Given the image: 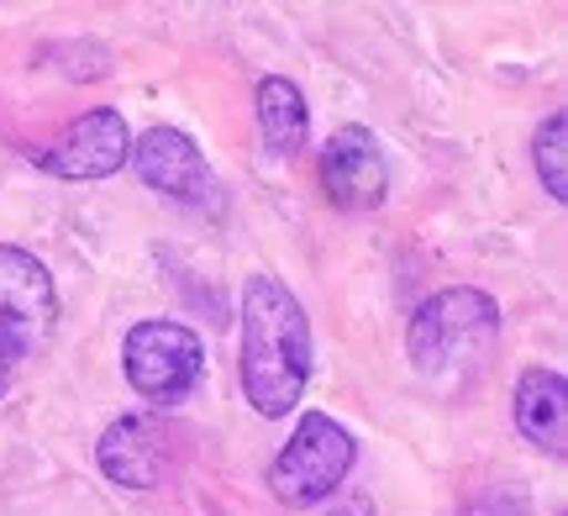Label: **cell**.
<instances>
[{
  "label": "cell",
  "instance_id": "1",
  "mask_svg": "<svg viewBox=\"0 0 568 516\" xmlns=\"http://www.w3.org/2000/svg\"><path fill=\"white\" fill-rule=\"evenodd\" d=\"M311 380L305 311L274 274H247L243 285V391L258 416H284Z\"/></svg>",
  "mask_w": 568,
  "mask_h": 516
},
{
  "label": "cell",
  "instance_id": "2",
  "mask_svg": "<svg viewBox=\"0 0 568 516\" xmlns=\"http://www.w3.org/2000/svg\"><path fill=\"white\" fill-rule=\"evenodd\" d=\"M495 337H500V306L489 301L485 290L453 285L416 306L406 343H410V364L432 385H468L474 374L485 370Z\"/></svg>",
  "mask_w": 568,
  "mask_h": 516
},
{
  "label": "cell",
  "instance_id": "3",
  "mask_svg": "<svg viewBox=\"0 0 568 516\" xmlns=\"http://www.w3.org/2000/svg\"><path fill=\"white\" fill-rule=\"evenodd\" d=\"M353 469V437L326 412H305L295 437L268 464V485L284 506H322Z\"/></svg>",
  "mask_w": 568,
  "mask_h": 516
},
{
  "label": "cell",
  "instance_id": "4",
  "mask_svg": "<svg viewBox=\"0 0 568 516\" xmlns=\"http://www.w3.org/2000/svg\"><path fill=\"white\" fill-rule=\"evenodd\" d=\"M122 364H126L132 391L163 412V406H180L184 395L201 385L205 348H201V337L190 327H180V322H138V327L126 332Z\"/></svg>",
  "mask_w": 568,
  "mask_h": 516
},
{
  "label": "cell",
  "instance_id": "5",
  "mask_svg": "<svg viewBox=\"0 0 568 516\" xmlns=\"http://www.w3.org/2000/svg\"><path fill=\"white\" fill-rule=\"evenodd\" d=\"M53 316H59V295L42 259L17 243H0V337L11 348H32L53 332Z\"/></svg>",
  "mask_w": 568,
  "mask_h": 516
},
{
  "label": "cell",
  "instance_id": "6",
  "mask_svg": "<svg viewBox=\"0 0 568 516\" xmlns=\"http://www.w3.org/2000/svg\"><path fill=\"white\" fill-rule=\"evenodd\" d=\"M132 164H138L142 185L169 195V201L205 206L216 195V174L205 169V153L180 127H148L138 143H132Z\"/></svg>",
  "mask_w": 568,
  "mask_h": 516
},
{
  "label": "cell",
  "instance_id": "7",
  "mask_svg": "<svg viewBox=\"0 0 568 516\" xmlns=\"http://www.w3.org/2000/svg\"><path fill=\"white\" fill-rule=\"evenodd\" d=\"M126 159H132V132H126L122 111H111V105L84 111L59 143H48L38 153V164L48 169V174H59V180H105V174H116Z\"/></svg>",
  "mask_w": 568,
  "mask_h": 516
},
{
  "label": "cell",
  "instance_id": "8",
  "mask_svg": "<svg viewBox=\"0 0 568 516\" xmlns=\"http://www.w3.org/2000/svg\"><path fill=\"white\" fill-rule=\"evenodd\" d=\"M322 185H326V201L337 211H374L385 201V153H379V138L368 127H343L332 132V143L322 153Z\"/></svg>",
  "mask_w": 568,
  "mask_h": 516
},
{
  "label": "cell",
  "instance_id": "9",
  "mask_svg": "<svg viewBox=\"0 0 568 516\" xmlns=\"http://www.w3.org/2000/svg\"><path fill=\"white\" fill-rule=\"evenodd\" d=\"M95 464H101L105 479L148 490V485H159L163 464H169V437H163V427L153 416H122V422L105 427Z\"/></svg>",
  "mask_w": 568,
  "mask_h": 516
},
{
  "label": "cell",
  "instance_id": "10",
  "mask_svg": "<svg viewBox=\"0 0 568 516\" xmlns=\"http://www.w3.org/2000/svg\"><path fill=\"white\" fill-rule=\"evenodd\" d=\"M516 427L527 443L548 448L552 458H564L568 443V391L558 370H527L516 385Z\"/></svg>",
  "mask_w": 568,
  "mask_h": 516
},
{
  "label": "cell",
  "instance_id": "11",
  "mask_svg": "<svg viewBox=\"0 0 568 516\" xmlns=\"http://www.w3.org/2000/svg\"><path fill=\"white\" fill-rule=\"evenodd\" d=\"M258 132H264L268 153H280V159H295L305 148V138H311L305 95L290 80H280V74L258 80Z\"/></svg>",
  "mask_w": 568,
  "mask_h": 516
},
{
  "label": "cell",
  "instance_id": "12",
  "mask_svg": "<svg viewBox=\"0 0 568 516\" xmlns=\"http://www.w3.org/2000/svg\"><path fill=\"white\" fill-rule=\"evenodd\" d=\"M537 174H542V185H548L552 201H564L568 195V174H564V111H552L542 132H537Z\"/></svg>",
  "mask_w": 568,
  "mask_h": 516
},
{
  "label": "cell",
  "instance_id": "13",
  "mask_svg": "<svg viewBox=\"0 0 568 516\" xmlns=\"http://www.w3.org/2000/svg\"><path fill=\"white\" fill-rule=\"evenodd\" d=\"M11 364H17V348L0 337V395H6V385H11Z\"/></svg>",
  "mask_w": 568,
  "mask_h": 516
},
{
  "label": "cell",
  "instance_id": "14",
  "mask_svg": "<svg viewBox=\"0 0 568 516\" xmlns=\"http://www.w3.org/2000/svg\"><path fill=\"white\" fill-rule=\"evenodd\" d=\"M332 516H374V512H368V500H358V496H353V500H343V506H337V512H332Z\"/></svg>",
  "mask_w": 568,
  "mask_h": 516
}]
</instances>
